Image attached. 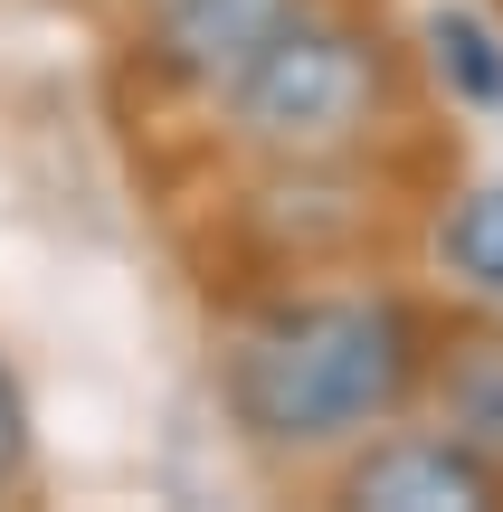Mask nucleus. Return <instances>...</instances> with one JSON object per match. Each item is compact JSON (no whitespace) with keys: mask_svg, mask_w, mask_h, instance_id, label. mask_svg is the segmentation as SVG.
Returning a JSON list of instances; mask_svg holds the SVG:
<instances>
[{"mask_svg":"<svg viewBox=\"0 0 503 512\" xmlns=\"http://www.w3.org/2000/svg\"><path fill=\"white\" fill-rule=\"evenodd\" d=\"M428 67H437V86H447L456 105H475V114L503 105V38L466 0H437L428 10Z\"/></svg>","mask_w":503,"mask_h":512,"instance_id":"6","label":"nucleus"},{"mask_svg":"<svg viewBox=\"0 0 503 512\" xmlns=\"http://www.w3.org/2000/svg\"><path fill=\"white\" fill-rule=\"evenodd\" d=\"M304 0H162L152 10V67L190 95H228L247 67L266 57V38L295 19Z\"/></svg>","mask_w":503,"mask_h":512,"instance_id":"4","label":"nucleus"},{"mask_svg":"<svg viewBox=\"0 0 503 512\" xmlns=\"http://www.w3.org/2000/svg\"><path fill=\"white\" fill-rule=\"evenodd\" d=\"M437 389V427L466 437L485 465H503V332H466L447 361H428Z\"/></svg>","mask_w":503,"mask_h":512,"instance_id":"5","label":"nucleus"},{"mask_svg":"<svg viewBox=\"0 0 503 512\" xmlns=\"http://www.w3.org/2000/svg\"><path fill=\"white\" fill-rule=\"evenodd\" d=\"M342 503H361V512H494L503 465H485L447 427H390V437H371L342 465Z\"/></svg>","mask_w":503,"mask_h":512,"instance_id":"3","label":"nucleus"},{"mask_svg":"<svg viewBox=\"0 0 503 512\" xmlns=\"http://www.w3.org/2000/svg\"><path fill=\"white\" fill-rule=\"evenodd\" d=\"M428 323L409 294H285L219 351V399L266 456H342L428 389Z\"/></svg>","mask_w":503,"mask_h":512,"instance_id":"1","label":"nucleus"},{"mask_svg":"<svg viewBox=\"0 0 503 512\" xmlns=\"http://www.w3.org/2000/svg\"><path fill=\"white\" fill-rule=\"evenodd\" d=\"M19 456H29V408H19V389H10V370H0V484L19 475Z\"/></svg>","mask_w":503,"mask_h":512,"instance_id":"8","label":"nucleus"},{"mask_svg":"<svg viewBox=\"0 0 503 512\" xmlns=\"http://www.w3.org/2000/svg\"><path fill=\"white\" fill-rule=\"evenodd\" d=\"M437 256H447L485 304H503V190H466V200L437 219Z\"/></svg>","mask_w":503,"mask_h":512,"instance_id":"7","label":"nucleus"},{"mask_svg":"<svg viewBox=\"0 0 503 512\" xmlns=\"http://www.w3.org/2000/svg\"><path fill=\"white\" fill-rule=\"evenodd\" d=\"M219 105H228V124H238V143H257L266 162L323 171V162H352L380 133V114H390V67H380V38H361L342 10H314V0H304Z\"/></svg>","mask_w":503,"mask_h":512,"instance_id":"2","label":"nucleus"}]
</instances>
